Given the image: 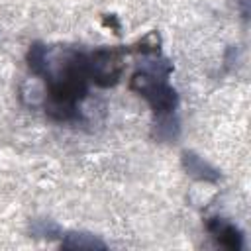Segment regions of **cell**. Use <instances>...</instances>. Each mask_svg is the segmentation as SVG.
<instances>
[{
	"mask_svg": "<svg viewBox=\"0 0 251 251\" xmlns=\"http://www.w3.org/2000/svg\"><path fill=\"white\" fill-rule=\"evenodd\" d=\"M206 229L226 249L239 251L243 247V233H241V229L235 224H231L229 220H226V218H210L206 222Z\"/></svg>",
	"mask_w": 251,
	"mask_h": 251,
	"instance_id": "obj_4",
	"label": "cell"
},
{
	"mask_svg": "<svg viewBox=\"0 0 251 251\" xmlns=\"http://www.w3.org/2000/svg\"><path fill=\"white\" fill-rule=\"evenodd\" d=\"M180 161H182L186 175H190L192 178L202 180V182H218L220 180V171L216 167H212L208 161H204L200 155H196L194 151H184Z\"/></svg>",
	"mask_w": 251,
	"mask_h": 251,
	"instance_id": "obj_5",
	"label": "cell"
},
{
	"mask_svg": "<svg viewBox=\"0 0 251 251\" xmlns=\"http://www.w3.org/2000/svg\"><path fill=\"white\" fill-rule=\"evenodd\" d=\"M31 75L45 82V114L55 122H73L80 118V102L88 94L90 53L63 47L51 49L43 43H31L25 55Z\"/></svg>",
	"mask_w": 251,
	"mask_h": 251,
	"instance_id": "obj_1",
	"label": "cell"
},
{
	"mask_svg": "<svg viewBox=\"0 0 251 251\" xmlns=\"http://www.w3.org/2000/svg\"><path fill=\"white\" fill-rule=\"evenodd\" d=\"M61 245L67 249H94V247L104 249L106 247L104 241H100L92 233H82V231H69L67 235H63Z\"/></svg>",
	"mask_w": 251,
	"mask_h": 251,
	"instance_id": "obj_7",
	"label": "cell"
},
{
	"mask_svg": "<svg viewBox=\"0 0 251 251\" xmlns=\"http://www.w3.org/2000/svg\"><path fill=\"white\" fill-rule=\"evenodd\" d=\"M178 131H180V126H178V118L173 114V116H163V118H155V124H153V131L151 135L159 141H173L178 137Z\"/></svg>",
	"mask_w": 251,
	"mask_h": 251,
	"instance_id": "obj_6",
	"label": "cell"
},
{
	"mask_svg": "<svg viewBox=\"0 0 251 251\" xmlns=\"http://www.w3.org/2000/svg\"><path fill=\"white\" fill-rule=\"evenodd\" d=\"M31 233L35 237H57V235H63L61 233V227L51 222V220H33L31 222Z\"/></svg>",
	"mask_w": 251,
	"mask_h": 251,
	"instance_id": "obj_8",
	"label": "cell"
},
{
	"mask_svg": "<svg viewBox=\"0 0 251 251\" xmlns=\"http://www.w3.org/2000/svg\"><path fill=\"white\" fill-rule=\"evenodd\" d=\"M129 47H100L90 53V80L108 88L114 86L124 71V55L129 53Z\"/></svg>",
	"mask_w": 251,
	"mask_h": 251,
	"instance_id": "obj_3",
	"label": "cell"
},
{
	"mask_svg": "<svg viewBox=\"0 0 251 251\" xmlns=\"http://www.w3.org/2000/svg\"><path fill=\"white\" fill-rule=\"evenodd\" d=\"M145 63L129 78V88L143 96L153 108L155 118L173 116L178 106V94L169 84L173 65L161 57V53L145 55Z\"/></svg>",
	"mask_w": 251,
	"mask_h": 251,
	"instance_id": "obj_2",
	"label": "cell"
}]
</instances>
